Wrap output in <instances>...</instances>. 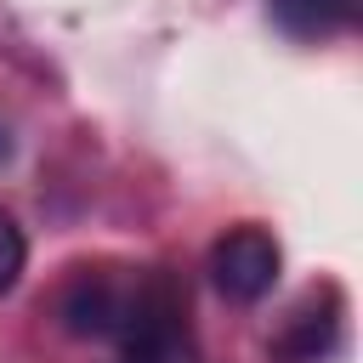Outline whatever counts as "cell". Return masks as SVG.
Wrapping results in <instances>:
<instances>
[{
    "label": "cell",
    "instance_id": "3",
    "mask_svg": "<svg viewBox=\"0 0 363 363\" xmlns=\"http://www.w3.org/2000/svg\"><path fill=\"white\" fill-rule=\"evenodd\" d=\"M278 267H284V255H278L272 233H261V227H233L210 250V278H216V289L227 301H261V295H272Z\"/></svg>",
    "mask_w": 363,
    "mask_h": 363
},
{
    "label": "cell",
    "instance_id": "5",
    "mask_svg": "<svg viewBox=\"0 0 363 363\" xmlns=\"http://www.w3.org/2000/svg\"><path fill=\"white\" fill-rule=\"evenodd\" d=\"M23 261H28V238H23V227L0 210V295L23 278Z\"/></svg>",
    "mask_w": 363,
    "mask_h": 363
},
{
    "label": "cell",
    "instance_id": "1",
    "mask_svg": "<svg viewBox=\"0 0 363 363\" xmlns=\"http://www.w3.org/2000/svg\"><path fill=\"white\" fill-rule=\"evenodd\" d=\"M113 346H119V363H199V346L187 329V295L176 289L170 272L147 267L136 278V301Z\"/></svg>",
    "mask_w": 363,
    "mask_h": 363
},
{
    "label": "cell",
    "instance_id": "2",
    "mask_svg": "<svg viewBox=\"0 0 363 363\" xmlns=\"http://www.w3.org/2000/svg\"><path fill=\"white\" fill-rule=\"evenodd\" d=\"M136 278L142 272H125V267H85V272H74L62 301H57L62 329L79 335V340H119V329L130 318V301H136Z\"/></svg>",
    "mask_w": 363,
    "mask_h": 363
},
{
    "label": "cell",
    "instance_id": "4",
    "mask_svg": "<svg viewBox=\"0 0 363 363\" xmlns=\"http://www.w3.org/2000/svg\"><path fill=\"white\" fill-rule=\"evenodd\" d=\"M267 11L295 40H329L363 17V0H267Z\"/></svg>",
    "mask_w": 363,
    "mask_h": 363
}]
</instances>
